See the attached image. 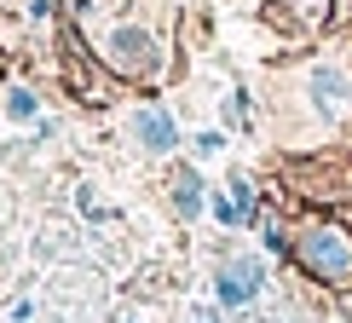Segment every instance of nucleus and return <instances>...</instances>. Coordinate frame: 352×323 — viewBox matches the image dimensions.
Segmentation results:
<instances>
[{
    "instance_id": "obj_4",
    "label": "nucleus",
    "mask_w": 352,
    "mask_h": 323,
    "mask_svg": "<svg viewBox=\"0 0 352 323\" xmlns=\"http://www.w3.org/2000/svg\"><path fill=\"white\" fill-rule=\"evenodd\" d=\"M133 139H139V151L162 156V151H173V139H179V133H173V122H168L156 104H139V110H133Z\"/></svg>"
},
{
    "instance_id": "obj_2",
    "label": "nucleus",
    "mask_w": 352,
    "mask_h": 323,
    "mask_svg": "<svg viewBox=\"0 0 352 323\" xmlns=\"http://www.w3.org/2000/svg\"><path fill=\"white\" fill-rule=\"evenodd\" d=\"M300 260L318 277H346L352 271V243L335 225H312V231H306V243H300Z\"/></svg>"
},
{
    "instance_id": "obj_9",
    "label": "nucleus",
    "mask_w": 352,
    "mask_h": 323,
    "mask_svg": "<svg viewBox=\"0 0 352 323\" xmlns=\"http://www.w3.org/2000/svg\"><path fill=\"white\" fill-rule=\"evenodd\" d=\"M190 323H219V318L208 312V306H197V312H190Z\"/></svg>"
},
{
    "instance_id": "obj_6",
    "label": "nucleus",
    "mask_w": 352,
    "mask_h": 323,
    "mask_svg": "<svg viewBox=\"0 0 352 323\" xmlns=\"http://www.w3.org/2000/svg\"><path fill=\"white\" fill-rule=\"evenodd\" d=\"M0 110H6V122H35L41 98L29 93V87H6V98H0Z\"/></svg>"
},
{
    "instance_id": "obj_7",
    "label": "nucleus",
    "mask_w": 352,
    "mask_h": 323,
    "mask_svg": "<svg viewBox=\"0 0 352 323\" xmlns=\"http://www.w3.org/2000/svg\"><path fill=\"white\" fill-rule=\"evenodd\" d=\"M173 208H179L185 219L202 214V179H197V173H179V185H173Z\"/></svg>"
},
{
    "instance_id": "obj_8",
    "label": "nucleus",
    "mask_w": 352,
    "mask_h": 323,
    "mask_svg": "<svg viewBox=\"0 0 352 323\" xmlns=\"http://www.w3.org/2000/svg\"><path fill=\"white\" fill-rule=\"evenodd\" d=\"M226 122H231V127H248V98H243V87L226 98Z\"/></svg>"
},
{
    "instance_id": "obj_1",
    "label": "nucleus",
    "mask_w": 352,
    "mask_h": 323,
    "mask_svg": "<svg viewBox=\"0 0 352 323\" xmlns=\"http://www.w3.org/2000/svg\"><path fill=\"white\" fill-rule=\"evenodd\" d=\"M214 289H219V306L243 312V306H254L260 289H266V266H260L254 254H231L226 266L214 271Z\"/></svg>"
},
{
    "instance_id": "obj_3",
    "label": "nucleus",
    "mask_w": 352,
    "mask_h": 323,
    "mask_svg": "<svg viewBox=\"0 0 352 323\" xmlns=\"http://www.w3.org/2000/svg\"><path fill=\"white\" fill-rule=\"evenodd\" d=\"M110 58H116V69H127V76H156V58L162 52H156V41L144 35V29L127 23V29L110 35Z\"/></svg>"
},
{
    "instance_id": "obj_5",
    "label": "nucleus",
    "mask_w": 352,
    "mask_h": 323,
    "mask_svg": "<svg viewBox=\"0 0 352 323\" xmlns=\"http://www.w3.org/2000/svg\"><path fill=\"white\" fill-rule=\"evenodd\" d=\"M312 104L324 110V115H341V110L352 104V81H346L335 64H318V69H312Z\"/></svg>"
}]
</instances>
